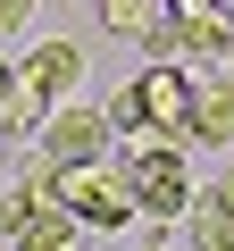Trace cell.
<instances>
[{
  "instance_id": "5b68a950",
  "label": "cell",
  "mask_w": 234,
  "mask_h": 251,
  "mask_svg": "<svg viewBox=\"0 0 234 251\" xmlns=\"http://www.w3.org/2000/svg\"><path fill=\"white\" fill-rule=\"evenodd\" d=\"M151 59H176L192 75H234V17L209 9V17H159V34L142 42Z\"/></svg>"
},
{
  "instance_id": "277c9868",
  "label": "cell",
  "mask_w": 234,
  "mask_h": 251,
  "mask_svg": "<svg viewBox=\"0 0 234 251\" xmlns=\"http://www.w3.org/2000/svg\"><path fill=\"white\" fill-rule=\"evenodd\" d=\"M0 243L9 251H75L84 226L50 201V168H17L9 201H0Z\"/></svg>"
},
{
  "instance_id": "9c48e42d",
  "label": "cell",
  "mask_w": 234,
  "mask_h": 251,
  "mask_svg": "<svg viewBox=\"0 0 234 251\" xmlns=\"http://www.w3.org/2000/svg\"><path fill=\"white\" fill-rule=\"evenodd\" d=\"M159 17H167V0H100V25H109L117 42H151Z\"/></svg>"
},
{
  "instance_id": "3957f363",
  "label": "cell",
  "mask_w": 234,
  "mask_h": 251,
  "mask_svg": "<svg viewBox=\"0 0 234 251\" xmlns=\"http://www.w3.org/2000/svg\"><path fill=\"white\" fill-rule=\"evenodd\" d=\"M117 168H126L142 218H184L192 209V168H184V143L176 134H126Z\"/></svg>"
},
{
  "instance_id": "ba28073f",
  "label": "cell",
  "mask_w": 234,
  "mask_h": 251,
  "mask_svg": "<svg viewBox=\"0 0 234 251\" xmlns=\"http://www.w3.org/2000/svg\"><path fill=\"white\" fill-rule=\"evenodd\" d=\"M184 226H192V251H234V209H226L217 193H192Z\"/></svg>"
},
{
  "instance_id": "52a82bcc",
  "label": "cell",
  "mask_w": 234,
  "mask_h": 251,
  "mask_svg": "<svg viewBox=\"0 0 234 251\" xmlns=\"http://www.w3.org/2000/svg\"><path fill=\"white\" fill-rule=\"evenodd\" d=\"M192 143L234 151V75H201L192 84Z\"/></svg>"
},
{
  "instance_id": "4fadbf2b",
  "label": "cell",
  "mask_w": 234,
  "mask_h": 251,
  "mask_svg": "<svg viewBox=\"0 0 234 251\" xmlns=\"http://www.w3.org/2000/svg\"><path fill=\"white\" fill-rule=\"evenodd\" d=\"M9 84H17V59H0V100H9Z\"/></svg>"
},
{
  "instance_id": "6da1fadb",
  "label": "cell",
  "mask_w": 234,
  "mask_h": 251,
  "mask_svg": "<svg viewBox=\"0 0 234 251\" xmlns=\"http://www.w3.org/2000/svg\"><path fill=\"white\" fill-rule=\"evenodd\" d=\"M192 67H176V59H151V67H134V84L109 100V126L117 134H176V143H192Z\"/></svg>"
},
{
  "instance_id": "5bb4252c",
  "label": "cell",
  "mask_w": 234,
  "mask_h": 251,
  "mask_svg": "<svg viewBox=\"0 0 234 251\" xmlns=\"http://www.w3.org/2000/svg\"><path fill=\"white\" fill-rule=\"evenodd\" d=\"M0 251H9V243H0Z\"/></svg>"
},
{
  "instance_id": "7c38bea8",
  "label": "cell",
  "mask_w": 234,
  "mask_h": 251,
  "mask_svg": "<svg viewBox=\"0 0 234 251\" xmlns=\"http://www.w3.org/2000/svg\"><path fill=\"white\" fill-rule=\"evenodd\" d=\"M209 193H217V201H226V209H234V159H226V176H217V184H209Z\"/></svg>"
},
{
  "instance_id": "8fae6325",
  "label": "cell",
  "mask_w": 234,
  "mask_h": 251,
  "mask_svg": "<svg viewBox=\"0 0 234 251\" xmlns=\"http://www.w3.org/2000/svg\"><path fill=\"white\" fill-rule=\"evenodd\" d=\"M209 9H226V0H167V17H209Z\"/></svg>"
},
{
  "instance_id": "7a4b0ae2",
  "label": "cell",
  "mask_w": 234,
  "mask_h": 251,
  "mask_svg": "<svg viewBox=\"0 0 234 251\" xmlns=\"http://www.w3.org/2000/svg\"><path fill=\"white\" fill-rule=\"evenodd\" d=\"M50 201L84 226V234H126L142 209H134V184L117 159H75V168H50Z\"/></svg>"
},
{
  "instance_id": "30bf717a",
  "label": "cell",
  "mask_w": 234,
  "mask_h": 251,
  "mask_svg": "<svg viewBox=\"0 0 234 251\" xmlns=\"http://www.w3.org/2000/svg\"><path fill=\"white\" fill-rule=\"evenodd\" d=\"M34 9H42V0H0V42H17V34H25V17H34Z\"/></svg>"
},
{
  "instance_id": "8992f818",
  "label": "cell",
  "mask_w": 234,
  "mask_h": 251,
  "mask_svg": "<svg viewBox=\"0 0 234 251\" xmlns=\"http://www.w3.org/2000/svg\"><path fill=\"white\" fill-rule=\"evenodd\" d=\"M109 134H117V126H109L100 100H92V109H84V100H59L34 143H42V168H75V159H109Z\"/></svg>"
}]
</instances>
